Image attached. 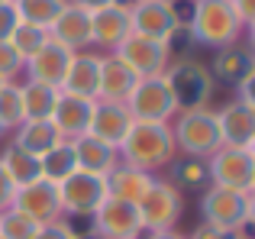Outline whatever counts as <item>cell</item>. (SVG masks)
I'll list each match as a JSON object with an SVG mask.
<instances>
[{"label": "cell", "instance_id": "obj_1", "mask_svg": "<svg viewBox=\"0 0 255 239\" xmlns=\"http://www.w3.org/2000/svg\"><path fill=\"white\" fill-rule=\"evenodd\" d=\"M178 158V145H174V132L171 123H145V120H136L126 132L123 145H120V162L132 165L139 171H155L168 168V165Z\"/></svg>", "mask_w": 255, "mask_h": 239}, {"label": "cell", "instance_id": "obj_2", "mask_svg": "<svg viewBox=\"0 0 255 239\" xmlns=\"http://www.w3.org/2000/svg\"><path fill=\"white\" fill-rule=\"evenodd\" d=\"M191 13L184 16V32L191 42L207 49H226L233 42H243L246 26L239 23L230 0H191Z\"/></svg>", "mask_w": 255, "mask_h": 239}, {"label": "cell", "instance_id": "obj_3", "mask_svg": "<svg viewBox=\"0 0 255 239\" xmlns=\"http://www.w3.org/2000/svg\"><path fill=\"white\" fill-rule=\"evenodd\" d=\"M255 220V194H239L230 188H210L200 191V223L223 230V233H246V227Z\"/></svg>", "mask_w": 255, "mask_h": 239}, {"label": "cell", "instance_id": "obj_4", "mask_svg": "<svg viewBox=\"0 0 255 239\" xmlns=\"http://www.w3.org/2000/svg\"><path fill=\"white\" fill-rule=\"evenodd\" d=\"M165 81H168V91L174 97L178 114L181 110L210 107L213 91H217L210 68H207L204 62H197V58H178V62H171L168 68H165Z\"/></svg>", "mask_w": 255, "mask_h": 239}, {"label": "cell", "instance_id": "obj_5", "mask_svg": "<svg viewBox=\"0 0 255 239\" xmlns=\"http://www.w3.org/2000/svg\"><path fill=\"white\" fill-rule=\"evenodd\" d=\"M178 123H171L174 132V145L181 155L187 158H210L213 152L223 145L220 136V123H217V110L204 107V110H181Z\"/></svg>", "mask_w": 255, "mask_h": 239}, {"label": "cell", "instance_id": "obj_6", "mask_svg": "<svg viewBox=\"0 0 255 239\" xmlns=\"http://www.w3.org/2000/svg\"><path fill=\"white\" fill-rule=\"evenodd\" d=\"M207 162V178L217 188H230L239 194H255V149L220 145Z\"/></svg>", "mask_w": 255, "mask_h": 239}, {"label": "cell", "instance_id": "obj_7", "mask_svg": "<svg viewBox=\"0 0 255 239\" xmlns=\"http://www.w3.org/2000/svg\"><path fill=\"white\" fill-rule=\"evenodd\" d=\"M129 23L132 32L168 45L178 32H184V13L174 0H129Z\"/></svg>", "mask_w": 255, "mask_h": 239}, {"label": "cell", "instance_id": "obj_8", "mask_svg": "<svg viewBox=\"0 0 255 239\" xmlns=\"http://www.w3.org/2000/svg\"><path fill=\"white\" fill-rule=\"evenodd\" d=\"M58 197H62L65 220H91L97 214V207L110 197L107 194V178L78 168L58 184Z\"/></svg>", "mask_w": 255, "mask_h": 239}, {"label": "cell", "instance_id": "obj_9", "mask_svg": "<svg viewBox=\"0 0 255 239\" xmlns=\"http://www.w3.org/2000/svg\"><path fill=\"white\" fill-rule=\"evenodd\" d=\"M136 207H139V220H142L145 233H162V230H174L178 220L184 217V194L171 181L155 178Z\"/></svg>", "mask_w": 255, "mask_h": 239}, {"label": "cell", "instance_id": "obj_10", "mask_svg": "<svg viewBox=\"0 0 255 239\" xmlns=\"http://www.w3.org/2000/svg\"><path fill=\"white\" fill-rule=\"evenodd\" d=\"M126 110L132 114V120H145V123H171L178 107H174V97L168 91L165 75H149L139 78L132 94L126 97Z\"/></svg>", "mask_w": 255, "mask_h": 239}, {"label": "cell", "instance_id": "obj_11", "mask_svg": "<svg viewBox=\"0 0 255 239\" xmlns=\"http://www.w3.org/2000/svg\"><path fill=\"white\" fill-rule=\"evenodd\" d=\"M91 230L100 239H142V220H139V207L136 204L117 201V197H107L97 207V214L91 217Z\"/></svg>", "mask_w": 255, "mask_h": 239}, {"label": "cell", "instance_id": "obj_12", "mask_svg": "<svg viewBox=\"0 0 255 239\" xmlns=\"http://www.w3.org/2000/svg\"><path fill=\"white\" fill-rule=\"evenodd\" d=\"M113 55H120L139 78L149 75H165V68L171 65V49L165 42H155L149 36H139V32H129L123 42L113 49Z\"/></svg>", "mask_w": 255, "mask_h": 239}, {"label": "cell", "instance_id": "obj_13", "mask_svg": "<svg viewBox=\"0 0 255 239\" xmlns=\"http://www.w3.org/2000/svg\"><path fill=\"white\" fill-rule=\"evenodd\" d=\"M13 207L23 210L26 217L42 227V223H52V220H62V197H58V184L52 181H32L26 188H16V197H13Z\"/></svg>", "mask_w": 255, "mask_h": 239}, {"label": "cell", "instance_id": "obj_14", "mask_svg": "<svg viewBox=\"0 0 255 239\" xmlns=\"http://www.w3.org/2000/svg\"><path fill=\"white\" fill-rule=\"evenodd\" d=\"M129 32H132V23H129V3L126 0L100 6V10L91 13V45H97V49L113 52Z\"/></svg>", "mask_w": 255, "mask_h": 239}, {"label": "cell", "instance_id": "obj_15", "mask_svg": "<svg viewBox=\"0 0 255 239\" xmlns=\"http://www.w3.org/2000/svg\"><path fill=\"white\" fill-rule=\"evenodd\" d=\"M49 39L58 42L62 49H68V52L94 49L91 45V10L75 6V3H65L62 13L55 16V23L49 26Z\"/></svg>", "mask_w": 255, "mask_h": 239}, {"label": "cell", "instance_id": "obj_16", "mask_svg": "<svg viewBox=\"0 0 255 239\" xmlns=\"http://www.w3.org/2000/svg\"><path fill=\"white\" fill-rule=\"evenodd\" d=\"M220 136L223 145H239V149H255V107L246 101H230L217 110Z\"/></svg>", "mask_w": 255, "mask_h": 239}, {"label": "cell", "instance_id": "obj_17", "mask_svg": "<svg viewBox=\"0 0 255 239\" xmlns=\"http://www.w3.org/2000/svg\"><path fill=\"white\" fill-rule=\"evenodd\" d=\"M97 81H100V52L84 49V52H71L68 71L62 78V94H75L97 101Z\"/></svg>", "mask_w": 255, "mask_h": 239}, {"label": "cell", "instance_id": "obj_18", "mask_svg": "<svg viewBox=\"0 0 255 239\" xmlns=\"http://www.w3.org/2000/svg\"><path fill=\"white\" fill-rule=\"evenodd\" d=\"M213 75V84H230V88H236V84H243L249 75H255V55L252 49L246 42H233L226 45V49H217V55H213V62L207 65Z\"/></svg>", "mask_w": 255, "mask_h": 239}, {"label": "cell", "instance_id": "obj_19", "mask_svg": "<svg viewBox=\"0 0 255 239\" xmlns=\"http://www.w3.org/2000/svg\"><path fill=\"white\" fill-rule=\"evenodd\" d=\"M139 75L113 52L100 55V81H97V101H113V104H126V97L132 94Z\"/></svg>", "mask_w": 255, "mask_h": 239}, {"label": "cell", "instance_id": "obj_20", "mask_svg": "<svg viewBox=\"0 0 255 239\" xmlns=\"http://www.w3.org/2000/svg\"><path fill=\"white\" fill-rule=\"evenodd\" d=\"M136 123L132 114L126 110V104H113V101H94V114H91V126L87 132L104 142H110L113 149H120L129 132V126Z\"/></svg>", "mask_w": 255, "mask_h": 239}, {"label": "cell", "instance_id": "obj_21", "mask_svg": "<svg viewBox=\"0 0 255 239\" xmlns=\"http://www.w3.org/2000/svg\"><path fill=\"white\" fill-rule=\"evenodd\" d=\"M68 62H71V52L49 39V42H45L42 49L23 65V75H26V81H39V84H49V88H62V78H65V71H68Z\"/></svg>", "mask_w": 255, "mask_h": 239}, {"label": "cell", "instance_id": "obj_22", "mask_svg": "<svg viewBox=\"0 0 255 239\" xmlns=\"http://www.w3.org/2000/svg\"><path fill=\"white\" fill-rule=\"evenodd\" d=\"M91 114H94V101L87 97H75V94H58V104L52 110V123L58 126L62 139H78L87 132L91 126Z\"/></svg>", "mask_w": 255, "mask_h": 239}, {"label": "cell", "instance_id": "obj_23", "mask_svg": "<svg viewBox=\"0 0 255 239\" xmlns=\"http://www.w3.org/2000/svg\"><path fill=\"white\" fill-rule=\"evenodd\" d=\"M71 145H75V158H78V168L81 171H91V175H104L107 178L120 165V149H113L110 142L91 136V132L71 139Z\"/></svg>", "mask_w": 255, "mask_h": 239}, {"label": "cell", "instance_id": "obj_24", "mask_svg": "<svg viewBox=\"0 0 255 239\" xmlns=\"http://www.w3.org/2000/svg\"><path fill=\"white\" fill-rule=\"evenodd\" d=\"M152 181H155V178H152L149 171H139V168H132V165L120 162L117 168L107 175V194L117 197V201H126V204H139L142 194L152 188Z\"/></svg>", "mask_w": 255, "mask_h": 239}, {"label": "cell", "instance_id": "obj_25", "mask_svg": "<svg viewBox=\"0 0 255 239\" xmlns=\"http://www.w3.org/2000/svg\"><path fill=\"white\" fill-rule=\"evenodd\" d=\"M62 142V132L52 120H23L19 129H13V145H19L29 155H45L52 145Z\"/></svg>", "mask_w": 255, "mask_h": 239}, {"label": "cell", "instance_id": "obj_26", "mask_svg": "<svg viewBox=\"0 0 255 239\" xmlns=\"http://www.w3.org/2000/svg\"><path fill=\"white\" fill-rule=\"evenodd\" d=\"M58 88L39 81H23L19 84V97H23V117L26 120H52V110L58 104Z\"/></svg>", "mask_w": 255, "mask_h": 239}, {"label": "cell", "instance_id": "obj_27", "mask_svg": "<svg viewBox=\"0 0 255 239\" xmlns=\"http://www.w3.org/2000/svg\"><path fill=\"white\" fill-rule=\"evenodd\" d=\"M71 171H78V158H75V145H71L68 139H62V142L52 145L45 155H39V175H42V181L62 184Z\"/></svg>", "mask_w": 255, "mask_h": 239}, {"label": "cell", "instance_id": "obj_28", "mask_svg": "<svg viewBox=\"0 0 255 239\" xmlns=\"http://www.w3.org/2000/svg\"><path fill=\"white\" fill-rule=\"evenodd\" d=\"M0 165H3V171L10 175V181L16 184V188H26V184L39 181V158L29 155V152H23L19 145H6L3 152H0Z\"/></svg>", "mask_w": 255, "mask_h": 239}, {"label": "cell", "instance_id": "obj_29", "mask_svg": "<svg viewBox=\"0 0 255 239\" xmlns=\"http://www.w3.org/2000/svg\"><path fill=\"white\" fill-rule=\"evenodd\" d=\"M171 184L184 194V191H204L210 188V178H207V162L204 158H174L171 162Z\"/></svg>", "mask_w": 255, "mask_h": 239}, {"label": "cell", "instance_id": "obj_30", "mask_svg": "<svg viewBox=\"0 0 255 239\" xmlns=\"http://www.w3.org/2000/svg\"><path fill=\"white\" fill-rule=\"evenodd\" d=\"M65 3L68 0H13V6L19 13V23L39 26V29H49Z\"/></svg>", "mask_w": 255, "mask_h": 239}, {"label": "cell", "instance_id": "obj_31", "mask_svg": "<svg viewBox=\"0 0 255 239\" xmlns=\"http://www.w3.org/2000/svg\"><path fill=\"white\" fill-rule=\"evenodd\" d=\"M6 42L16 49V55L23 58V65L29 62L32 55H36L39 49H42L45 42H49V29H39V26H29V23H19L16 29L10 32V39Z\"/></svg>", "mask_w": 255, "mask_h": 239}, {"label": "cell", "instance_id": "obj_32", "mask_svg": "<svg viewBox=\"0 0 255 239\" xmlns=\"http://www.w3.org/2000/svg\"><path fill=\"white\" fill-rule=\"evenodd\" d=\"M23 97H19V81H3L0 84V123L6 132L19 129L23 123Z\"/></svg>", "mask_w": 255, "mask_h": 239}, {"label": "cell", "instance_id": "obj_33", "mask_svg": "<svg viewBox=\"0 0 255 239\" xmlns=\"http://www.w3.org/2000/svg\"><path fill=\"white\" fill-rule=\"evenodd\" d=\"M36 233H39V223L32 217H26L23 210L16 207L0 210V236L3 239H36Z\"/></svg>", "mask_w": 255, "mask_h": 239}, {"label": "cell", "instance_id": "obj_34", "mask_svg": "<svg viewBox=\"0 0 255 239\" xmlns=\"http://www.w3.org/2000/svg\"><path fill=\"white\" fill-rule=\"evenodd\" d=\"M23 75V58L6 39H0V81H16Z\"/></svg>", "mask_w": 255, "mask_h": 239}, {"label": "cell", "instance_id": "obj_35", "mask_svg": "<svg viewBox=\"0 0 255 239\" xmlns=\"http://www.w3.org/2000/svg\"><path fill=\"white\" fill-rule=\"evenodd\" d=\"M78 233H75V223H68L62 217V220H52V223H42L39 227V233H36V239H75Z\"/></svg>", "mask_w": 255, "mask_h": 239}, {"label": "cell", "instance_id": "obj_36", "mask_svg": "<svg viewBox=\"0 0 255 239\" xmlns=\"http://www.w3.org/2000/svg\"><path fill=\"white\" fill-rule=\"evenodd\" d=\"M19 26V13L13 6V0H3L0 3V39H10V32Z\"/></svg>", "mask_w": 255, "mask_h": 239}, {"label": "cell", "instance_id": "obj_37", "mask_svg": "<svg viewBox=\"0 0 255 239\" xmlns=\"http://www.w3.org/2000/svg\"><path fill=\"white\" fill-rule=\"evenodd\" d=\"M230 3H233V10H236L239 23H243L246 29H252V23H255V0H230Z\"/></svg>", "mask_w": 255, "mask_h": 239}, {"label": "cell", "instance_id": "obj_38", "mask_svg": "<svg viewBox=\"0 0 255 239\" xmlns=\"http://www.w3.org/2000/svg\"><path fill=\"white\" fill-rule=\"evenodd\" d=\"M13 197H16V184L10 181V175H6L3 165H0V210L13 207Z\"/></svg>", "mask_w": 255, "mask_h": 239}, {"label": "cell", "instance_id": "obj_39", "mask_svg": "<svg viewBox=\"0 0 255 239\" xmlns=\"http://www.w3.org/2000/svg\"><path fill=\"white\" fill-rule=\"evenodd\" d=\"M187 239H230V233L210 227V223H200V227H194V233L187 236Z\"/></svg>", "mask_w": 255, "mask_h": 239}, {"label": "cell", "instance_id": "obj_40", "mask_svg": "<svg viewBox=\"0 0 255 239\" xmlns=\"http://www.w3.org/2000/svg\"><path fill=\"white\" fill-rule=\"evenodd\" d=\"M68 3H75V6H84V10H100V6H110V3H120V0H68Z\"/></svg>", "mask_w": 255, "mask_h": 239}, {"label": "cell", "instance_id": "obj_41", "mask_svg": "<svg viewBox=\"0 0 255 239\" xmlns=\"http://www.w3.org/2000/svg\"><path fill=\"white\" fill-rule=\"evenodd\" d=\"M142 239H187V236L178 233V230H162V233H145Z\"/></svg>", "mask_w": 255, "mask_h": 239}, {"label": "cell", "instance_id": "obj_42", "mask_svg": "<svg viewBox=\"0 0 255 239\" xmlns=\"http://www.w3.org/2000/svg\"><path fill=\"white\" fill-rule=\"evenodd\" d=\"M75 239H100V236H97V233H94V230H87V233H78Z\"/></svg>", "mask_w": 255, "mask_h": 239}, {"label": "cell", "instance_id": "obj_43", "mask_svg": "<svg viewBox=\"0 0 255 239\" xmlns=\"http://www.w3.org/2000/svg\"><path fill=\"white\" fill-rule=\"evenodd\" d=\"M230 239H249V236H246V233H233Z\"/></svg>", "mask_w": 255, "mask_h": 239}, {"label": "cell", "instance_id": "obj_44", "mask_svg": "<svg viewBox=\"0 0 255 239\" xmlns=\"http://www.w3.org/2000/svg\"><path fill=\"white\" fill-rule=\"evenodd\" d=\"M0 136H6V129H3V123H0Z\"/></svg>", "mask_w": 255, "mask_h": 239}, {"label": "cell", "instance_id": "obj_45", "mask_svg": "<svg viewBox=\"0 0 255 239\" xmlns=\"http://www.w3.org/2000/svg\"><path fill=\"white\" fill-rule=\"evenodd\" d=\"M0 3H3V0H0Z\"/></svg>", "mask_w": 255, "mask_h": 239}, {"label": "cell", "instance_id": "obj_46", "mask_svg": "<svg viewBox=\"0 0 255 239\" xmlns=\"http://www.w3.org/2000/svg\"><path fill=\"white\" fill-rule=\"evenodd\" d=\"M0 239H3V236H0Z\"/></svg>", "mask_w": 255, "mask_h": 239}, {"label": "cell", "instance_id": "obj_47", "mask_svg": "<svg viewBox=\"0 0 255 239\" xmlns=\"http://www.w3.org/2000/svg\"><path fill=\"white\" fill-rule=\"evenodd\" d=\"M0 84H3V81H0Z\"/></svg>", "mask_w": 255, "mask_h": 239}]
</instances>
